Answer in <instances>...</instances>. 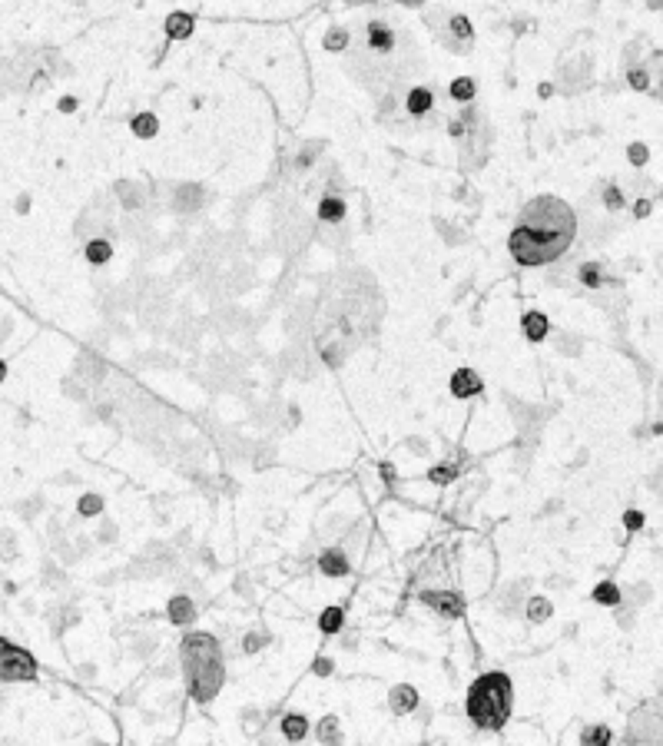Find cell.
<instances>
[{"mask_svg": "<svg viewBox=\"0 0 663 746\" xmlns=\"http://www.w3.org/2000/svg\"><path fill=\"white\" fill-rule=\"evenodd\" d=\"M392 475H395L392 464H381V477H385V481H392Z\"/></svg>", "mask_w": 663, "mask_h": 746, "instance_id": "obj_38", "label": "cell"}, {"mask_svg": "<svg viewBox=\"0 0 663 746\" xmlns=\"http://www.w3.org/2000/svg\"><path fill=\"white\" fill-rule=\"evenodd\" d=\"M156 130H160V123H156L153 113H139V117H133V133L139 136V139H153Z\"/></svg>", "mask_w": 663, "mask_h": 746, "instance_id": "obj_15", "label": "cell"}, {"mask_svg": "<svg viewBox=\"0 0 663 746\" xmlns=\"http://www.w3.org/2000/svg\"><path fill=\"white\" fill-rule=\"evenodd\" d=\"M316 673H318V677L332 673V660H329V656H318V660H316Z\"/></svg>", "mask_w": 663, "mask_h": 746, "instance_id": "obj_35", "label": "cell"}, {"mask_svg": "<svg viewBox=\"0 0 663 746\" xmlns=\"http://www.w3.org/2000/svg\"><path fill=\"white\" fill-rule=\"evenodd\" d=\"M422 600L428 604V607H435L438 613H445V617H461L465 613V600H461V594H451V591H424L422 594Z\"/></svg>", "mask_w": 663, "mask_h": 746, "instance_id": "obj_5", "label": "cell"}, {"mask_svg": "<svg viewBox=\"0 0 663 746\" xmlns=\"http://www.w3.org/2000/svg\"><path fill=\"white\" fill-rule=\"evenodd\" d=\"M481 388H484L481 375L471 372V368H461V372L451 375V395L454 398H471V395H478Z\"/></svg>", "mask_w": 663, "mask_h": 746, "instance_id": "obj_6", "label": "cell"}, {"mask_svg": "<svg viewBox=\"0 0 663 746\" xmlns=\"http://www.w3.org/2000/svg\"><path fill=\"white\" fill-rule=\"evenodd\" d=\"M594 600H597V604H607V607H614V604H620V587L614 581L597 584V587H594Z\"/></svg>", "mask_w": 663, "mask_h": 746, "instance_id": "obj_17", "label": "cell"}, {"mask_svg": "<svg viewBox=\"0 0 663 746\" xmlns=\"http://www.w3.org/2000/svg\"><path fill=\"white\" fill-rule=\"evenodd\" d=\"M182 663H186V680L193 700L209 703L226 680L223 667V650L212 634H186L182 637Z\"/></svg>", "mask_w": 663, "mask_h": 746, "instance_id": "obj_2", "label": "cell"}, {"mask_svg": "<svg viewBox=\"0 0 663 746\" xmlns=\"http://www.w3.org/2000/svg\"><path fill=\"white\" fill-rule=\"evenodd\" d=\"M650 10H663V0H647Z\"/></svg>", "mask_w": 663, "mask_h": 746, "instance_id": "obj_39", "label": "cell"}, {"mask_svg": "<svg viewBox=\"0 0 663 746\" xmlns=\"http://www.w3.org/2000/svg\"><path fill=\"white\" fill-rule=\"evenodd\" d=\"M318 216H322L325 223H338V219L345 216V203H342V199H332V196H325V199H322V206H318Z\"/></svg>", "mask_w": 663, "mask_h": 746, "instance_id": "obj_16", "label": "cell"}, {"mask_svg": "<svg viewBox=\"0 0 663 746\" xmlns=\"http://www.w3.org/2000/svg\"><path fill=\"white\" fill-rule=\"evenodd\" d=\"M318 567H322V574H329V577H345L348 574V561L342 551H322Z\"/></svg>", "mask_w": 663, "mask_h": 746, "instance_id": "obj_10", "label": "cell"}, {"mask_svg": "<svg viewBox=\"0 0 663 746\" xmlns=\"http://www.w3.org/2000/svg\"><path fill=\"white\" fill-rule=\"evenodd\" d=\"M408 113H415V117H422V113H428V106H431V90H424V87H415L411 93H408Z\"/></svg>", "mask_w": 663, "mask_h": 746, "instance_id": "obj_14", "label": "cell"}, {"mask_svg": "<svg viewBox=\"0 0 663 746\" xmlns=\"http://www.w3.org/2000/svg\"><path fill=\"white\" fill-rule=\"evenodd\" d=\"M193 617H196V607H193L189 597H173L169 600V620L173 624H189Z\"/></svg>", "mask_w": 663, "mask_h": 746, "instance_id": "obj_12", "label": "cell"}, {"mask_svg": "<svg viewBox=\"0 0 663 746\" xmlns=\"http://www.w3.org/2000/svg\"><path fill=\"white\" fill-rule=\"evenodd\" d=\"M451 33L458 37V40H465L467 44V40L474 37V27H471V20H467V17L458 14V17H451Z\"/></svg>", "mask_w": 663, "mask_h": 746, "instance_id": "obj_22", "label": "cell"}, {"mask_svg": "<svg viewBox=\"0 0 663 746\" xmlns=\"http://www.w3.org/2000/svg\"><path fill=\"white\" fill-rule=\"evenodd\" d=\"M627 80H630L633 90H647L650 87V74H647V70H630V74H627Z\"/></svg>", "mask_w": 663, "mask_h": 746, "instance_id": "obj_29", "label": "cell"}, {"mask_svg": "<svg viewBox=\"0 0 663 746\" xmlns=\"http://www.w3.org/2000/svg\"><path fill=\"white\" fill-rule=\"evenodd\" d=\"M100 507H103L100 494H83V498H80V514H83V518H93V514H100Z\"/></svg>", "mask_w": 663, "mask_h": 746, "instance_id": "obj_24", "label": "cell"}, {"mask_svg": "<svg viewBox=\"0 0 663 746\" xmlns=\"http://www.w3.org/2000/svg\"><path fill=\"white\" fill-rule=\"evenodd\" d=\"M305 733H309V720L302 713H289L282 720V736L286 740H305Z\"/></svg>", "mask_w": 663, "mask_h": 746, "instance_id": "obj_13", "label": "cell"}, {"mask_svg": "<svg viewBox=\"0 0 663 746\" xmlns=\"http://www.w3.org/2000/svg\"><path fill=\"white\" fill-rule=\"evenodd\" d=\"M580 743H610V730L607 727H590L580 733Z\"/></svg>", "mask_w": 663, "mask_h": 746, "instance_id": "obj_25", "label": "cell"}, {"mask_svg": "<svg viewBox=\"0 0 663 746\" xmlns=\"http://www.w3.org/2000/svg\"><path fill=\"white\" fill-rule=\"evenodd\" d=\"M627 156H630V163H633V166H644V163H647V156H650V149L644 146V143H630Z\"/></svg>", "mask_w": 663, "mask_h": 746, "instance_id": "obj_27", "label": "cell"}, {"mask_svg": "<svg viewBox=\"0 0 663 746\" xmlns=\"http://www.w3.org/2000/svg\"><path fill=\"white\" fill-rule=\"evenodd\" d=\"M577 236V216L558 196H534L521 209V223L508 236L511 255L528 269L547 266L571 249Z\"/></svg>", "mask_w": 663, "mask_h": 746, "instance_id": "obj_1", "label": "cell"}, {"mask_svg": "<svg viewBox=\"0 0 663 746\" xmlns=\"http://www.w3.org/2000/svg\"><path fill=\"white\" fill-rule=\"evenodd\" d=\"M551 617V600H544V597H534L528 604V620H534V624H544Z\"/></svg>", "mask_w": 663, "mask_h": 746, "instance_id": "obj_19", "label": "cell"}, {"mask_svg": "<svg viewBox=\"0 0 663 746\" xmlns=\"http://www.w3.org/2000/svg\"><path fill=\"white\" fill-rule=\"evenodd\" d=\"M0 673H3L7 684L33 680V677H37V663H33V656L27 654V650L14 647L10 641H3V647H0Z\"/></svg>", "mask_w": 663, "mask_h": 746, "instance_id": "obj_4", "label": "cell"}, {"mask_svg": "<svg viewBox=\"0 0 663 746\" xmlns=\"http://www.w3.org/2000/svg\"><path fill=\"white\" fill-rule=\"evenodd\" d=\"M514 686L504 673H484L467 686L465 710L478 730H501L511 716Z\"/></svg>", "mask_w": 663, "mask_h": 746, "instance_id": "obj_3", "label": "cell"}, {"mask_svg": "<svg viewBox=\"0 0 663 746\" xmlns=\"http://www.w3.org/2000/svg\"><path fill=\"white\" fill-rule=\"evenodd\" d=\"M335 730H338V727H335V720H322V727H318V736H322V740H325V743H329L332 736H335Z\"/></svg>", "mask_w": 663, "mask_h": 746, "instance_id": "obj_31", "label": "cell"}, {"mask_svg": "<svg viewBox=\"0 0 663 746\" xmlns=\"http://www.w3.org/2000/svg\"><path fill=\"white\" fill-rule=\"evenodd\" d=\"M537 93H541V96H551V93H554V87H551V83H541V87H537Z\"/></svg>", "mask_w": 663, "mask_h": 746, "instance_id": "obj_37", "label": "cell"}, {"mask_svg": "<svg viewBox=\"0 0 663 746\" xmlns=\"http://www.w3.org/2000/svg\"><path fill=\"white\" fill-rule=\"evenodd\" d=\"M388 703H392L395 713H411V710L418 706V693H415V686L398 684L392 693H388Z\"/></svg>", "mask_w": 663, "mask_h": 746, "instance_id": "obj_7", "label": "cell"}, {"mask_svg": "<svg viewBox=\"0 0 663 746\" xmlns=\"http://www.w3.org/2000/svg\"><path fill=\"white\" fill-rule=\"evenodd\" d=\"M318 627H322L325 634H335V630L342 627V607H329V611L322 613V620H318Z\"/></svg>", "mask_w": 663, "mask_h": 746, "instance_id": "obj_21", "label": "cell"}, {"mask_svg": "<svg viewBox=\"0 0 663 746\" xmlns=\"http://www.w3.org/2000/svg\"><path fill=\"white\" fill-rule=\"evenodd\" d=\"M193 27H196V20L189 14H169L166 17V33L173 37V40H186L189 33H193Z\"/></svg>", "mask_w": 663, "mask_h": 746, "instance_id": "obj_11", "label": "cell"}, {"mask_svg": "<svg viewBox=\"0 0 663 746\" xmlns=\"http://www.w3.org/2000/svg\"><path fill=\"white\" fill-rule=\"evenodd\" d=\"M633 216H637V219H647L650 216V199H640V203L633 206Z\"/></svg>", "mask_w": 663, "mask_h": 746, "instance_id": "obj_34", "label": "cell"}, {"mask_svg": "<svg viewBox=\"0 0 663 746\" xmlns=\"http://www.w3.org/2000/svg\"><path fill=\"white\" fill-rule=\"evenodd\" d=\"M392 44H395L392 30L385 27L381 20H372V24H368V46H372L375 53H388V50H392Z\"/></svg>", "mask_w": 663, "mask_h": 746, "instance_id": "obj_8", "label": "cell"}, {"mask_svg": "<svg viewBox=\"0 0 663 746\" xmlns=\"http://www.w3.org/2000/svg\"><path fill=\"white\" fill-rule=\"evenodd\" d=\"M345 44H348L345 30H332L329 37H325V50H335V53H338V50H345Z\"/></svg>", "mask_w": 663, "mask_h": 746, "instance_id": "obj_26", "label": "cell"}, {"mask_svg": "<svg viewBox=\"0 0 663 746\" xmlns=\"http://www.w3.org/2000/svg\"><path fill=\"white\" fill-rule=\"evenodd\" d=\"M451 96L458 103H467L471 96H474V80H467V76H458L451 83Z\"/></svg>", "mask_w": 663, "mask_h": 746, "instance_id": "obj_20", "label": "cell"}, {"mask_svg": "<svg viewBox=\"0 0 663 746\" xmlns=\"http://www.w3.org/2000/svg\"><path fill=\"white\" fill-rule=\"evenodd\" d=\"M262 643H266V637H262V634H249V637H246V643H242V647H246V650H249V654H252V650H259V647H262Z\"/></svg>", "mask_w": 663, "mask_h": 746, "instance_id": "obj_33", "label": "cell"}, {"mask_svg": "<svg viewBox=\"0 0 663 746\" xmlns=\"http://www.w3.org/2000/svg\"><path fill=\"white\" fill-rule=\"evenodd\" d=\"M398 3H405V7H418V3H424V0H398Z\"/></svg>", "mask_w": 663, "mask_h": 746, "instance_id": "obj_40", "label": "cell"}, {"mask_svg": "<svg viewBox=\"0 0 663 746\" xmlns=\"http://www.w3.org/2000/svg\"><path fill=\"white\" fill-rule=\"evenodd\" d=\"M110 255H113V246H110V242H103V239H93L90 246H87V259H90L93 266H103V262H110Z\"/></svg>", "mask_w": 663, "mask_h": 746, "instance_id": "obj_18", "label": "cell"}, {"mask_svg": "<svg viewBox=\"0 0 663 746\" xmlns=\"http://www.w3.org/2000/svg\"><path fill=\"white\" fill-rule=\"evenodd\" d=\"M603 203H607V209H620V206H623V196H620L617 186H607V189H603Z\"/></svg>", "mask_w": 663, "mask_h": 746, "instance_id": "obj_28", "label": "cell"}, {"mask_svg": "<svg viewBox=\"0 0 663 746\" xmlns=\"http://www.w3.org/2000/svg\"><path fill=\"white\" fill-rule=\"evenodd\" d=\"M623 521H627L630 531H640V527H644V514H640V511H627V518H623Z\"/></svg>", "mask_w": 663, "mask_h": 746, "instance_id": "obj_32", "label": "cell"}, {"mask_svg": "<svg viewBox=\"0 0 663 746\" xmlns=\"http://www.w3.org/2000/svg\"><path fill=\"white\" fill-rule=\"evenodd\" d=\"M580 282H584V285H590V289H597V285L603 282L601 269L594 266V262H584V266H580Z\"/></svg>", "mask_w": 663, "mask_h": 746, "instance_id": "obj_23", "label": "cell"}, {"mask_svg": "<svg viewBox=\"0 0 663 746\" xmlns=\"http://www.w3.org/2000/svg\"><path fill=\"white\" fill-rule=\"evenodd\" d=\"M521 328H524L528 342H544V335L551 332V325H547L544 312H524V319H521Z\"/></svg>", "mask_w": 663, "mask_h": 746, "instance_id": "obj_9", "label": "cell"}, {"mask_svg": "<svg viewBox=\"0 0 663 746\" xmlns=\"http://www.w3.org/2000/svg\"><path fill=\"white\" fill-rule=\"evenodd\" d=\"M57 106H60L63 113H74V110H76V100H74V96H63V100H60Z\"/></svg>", "mask_w": 663, "mask_h": 746, "instance_id": "obj_36", "label": "cell"}, {"mask_svg": "<svg viewBox=\"0 0 663 746\" xmlns=\"http://www.w3.org/2000/svg\"><path fill=\"white\" fill-rule=\"evenodd\" d=\"M428 477H431L435 484H448V481L454 477V468H431V471H428Z\"/></svg>", "mask_w": 663, "mask_h": 746, "instance_id": "obj_30", "label": "cell"}]
</instances>
